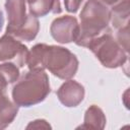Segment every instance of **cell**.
Here are the masks:
<instances>
[{"instance_id": "1", "label": "cell", "mask_w": 130, "mask_h": 130, "mask_svg": "<svg viewBox=\"0 0 130 130\" xmlns=\"http://www.w3.org/2000/svg\"><path fill=\"white\" fill-rule=\"evenodd\" d=\"M26 65L29 70L48 69L60 79H71L78 70L77 57L67 48L54 45L37 44L26 57Z\"/></svg>"}, {"instance_id": "2", "label": "cell", "mask_w": 130, "mask_h": 130, "mask_svg": "<svg viewBox=\"0 0 130 130\" xmlns=\"http://www.w3.org/2000/svg\"><path fill=\"white\" fill-rule=\"evenodd\" d=\"M79 35L75 44L87 47L91 40L109 30L110 9L99 0H87L79 14Z\"/></svg>"}, {"instance_id": "3", "label": "cell", "mask_w": 130, "mask_h": 130, "mask_svg": "<svg viewBox=\"0 0 130 130\" xmlns=\"http://www.w3.org/2000/svg\"><path fill=\"white\" fill-rule=\"evenodd\" d=\"M51 92L45 70H29L12 88V100L18 107H31L43 102Z\"/></svg>"}, {"instance_id": "4", "label": "cell", "mask_w": 130, "mask_h": 130, "mask_svg": "<svg viewBox=\"0 0 130 130\" xmlns=\"http://www.w3.org/2000/svg\"><path fill=\"white\" fill-rule=\"evenodd\" d=\"M101 64L107 68L123 66L128 59L127 53L118 44L110 31L104 32L90 41L87 47Z\"/></svg>"}, {"instance_id": "5", "label": "cell", "mask_w": 130, "mask_h": 130, "mask_svg": "<svg viewBox=\"0 0 130 130\" xmlns=\"http://www.w3.org/2000/svg\"><path fill=\"white\" fill-rule=\"evenodd\" d=\"M52 38L60 44L75 42L79 35V23L77 18L71 15H64L55 18L50 26Z\"/></svg>"}, {"instance_id": "6", "label": "cell", "mask_w": 130, "mask_h": 130, "mask_svg": "<svg viewBox=\"0 0 130 130\" xmlns=\"http://www.w3.org/2000/svg\"><path fill=\"white\" fill-rule=\"evenodd\" d=\"M27 54V47L20 40L7 34L0 38V62L13 61L18 67H23L26 64Z\"/></svg>"}, {"instance_id": "7", "label": "cell", "mask_w": 130, "mask_h": 130, "mask_svg": "<svg viewBox=\"0 0 130 130\" xmlns=\"http://www.w3.org/2000/svg\"><path fill=\"white\" fill-rule=\"evenodd\" d=\"M85 90L82 84L79 82L68 79L57 90V98L60 103L67 108L77 107L84 99Z\"/></svg>"}, {"instance_id": "8", "label": "cell", "mask_w": 130, "mask_h": 130, "mask_svg": "<svg viewBox=\"0 0 130 130\" xmlns=\"http://www.w3.org/2000/svg\"><path fill=\"white\" fill-rule=\"evenodd\" d=\"M25 3V0H5V10L8 20L6 27L7 35H11L26 21L28 14H26Z\"/></svg>"}, {"instance_id": "9", "label": "cell", "mask_w": 130, "mask_h": 130, "mask_svg": "<svg viewBox=\"0 0 130 130\" xmlns=\"http://www.w3.org/2000/svg\"><path fill=\"white\" fill-rule=\"evenodd\" d=\"M6 88L0 85V129L7 128L18 113V106L8 99Z\"/></svg>"}, {"instance_id": "10", "label": "cell", "mask_w": 130, "mask_h": 130, "mask_svg": "<svg viewBox=\"0 0 130 130\" xmlns=\"http://www.w3.org/2000/svg\"><path fill=\"white\" fill-rule=\"evenodd\" d=\"M29 14L35 17H43L48 13H60L62 11L59 0H27Z\"/></svg>"}, {"instance_id": "11", "label": "cell", "mask_w": 130, "mask_h": 130, "mask_svg": "<svg viewBox=\"0 0 130 130\" xmlns=\"http://www.w3.org/2000/svg\"><path fill=\"white\" fill-rule=\"evenodd\" d=\"M106 116L101 108L96 105H91L87 108L84 114L83 124L78 128L82 129H104L106 126Z\"/></svg>"}, {"instance_id": "12", "label": "cell", "mask_w": 130, "mask_h": 130, "mask_svg": "<svg viewBox=\"0 0 130 130\" xmlns=\"http://www.w3.org/2000/svg\"><path fill=\"white\" fill-rule=\"evenodd\" d=\"M39 30H40V22H39L38 18L28 14L26 21L19 28L14 30L10 36H12L20 41L30 42L37 37Z\"/></svg>"}, {"instance_id": "13", "label": "cell", "mask_w": 130, "mask_h": 130, "mask_svg": "<svg viewBox=\"0 0 130 130\" xmlns=\"http://www.w3.org/2000/svg\"><path fill=\"white\" fill-rule=\"evenodd\" d=\"M111 20L113 26L119 29L128 24L129 20V0H124L115 6H112L110 10Z\"/></svg>"}, {"instance_id": "14", "label": "cell", "mask_w": 130, "mask_h": 130, "mask_svg": "<svg viewBox=\"0 0 130 130\" xmlns=\"http://www.w3.org/2000/svg\"><path fill=\"white\" fill-rule=\"evenodd\" d=\"M19 78V68L13 62L0 64V85L7 87Z\"/></svg>"}, {"instance_id": "15", "label": "cell", "mask_w": 130, "mask_h": 130, "mask_svg": "<svg viewBox=\"0 0 130 130\" xmlns=\"http://www.w3.org/2000/svg\"><path fill=\"white\" fill-rule=\"evenodd\" d=\"M128 24L119 28L118 32H117V42L118 44L123 48V50L128 53L129 49H128V43H129V32H128Z\"/></svg>"}, {"instance_id": "16", "label": "cell", "mask_w": 130, "mask_h": 130, "mask_svg": "<svg viewBox=\"0 0 130 130\" xmlns=\"http://www.w3.org/2000/svg\"><path fill=\"white\" fill-rule=\"evenodd\" d=\"M84 0H64L65 9L70 13H75L78 11L81 3Z\"/></svg>"}, {"instance_id": "17", "label": "cell", "mask_w": 130, "mask_h": 130, "mask_svg": "<svg viewBox=\"0 0 130 130\" xmlns=\"http://www.w3.org/2000/svg\"><path fill=\"white\" fill-rule=\"evenodd\" d=\"M40 129V128H45V129H49L51 128V125L44 119H38L35 121H31L27 126L26 129Z\"/></svg>"}, {"instance_id": "18", "label": "cell", "mask_w": 130, "mask_h": 130, "mask_svg": "<svg viewBox=\"0 0 130 130\" xmlns=\"http://www.w3.org/2000/svg\"><path fill=\"white\" fill-rule=\"evenodd\" d=\"M99 1H101V2L104 3L105 5L115 6V5H117L118 3H120V2H122V1H124V0H99Z\"/></svg>"}, {"instance_id": "19", "label": "cell", "mask_w": 130, "mask_h": 130, "mask_svg": "<svg viewBox=\"0 0 130 130\" xmlns=\"http://www.w3.org/2000/svg\"><path fill=\"white\" fill-rule=\"evenodd\" d=\"M3 23H4V17H3V12L0 10V30L3 26Z\"/></svg>"}, {"instance_id": "20", "label": "cell", "mask_w": 130, "mask_h": 130, "mask_svg": "<svg viewBox=\"0 0 130 130\" xmlns=\"http://www.w3.org/2000/svg\"><path fill=\"white\" fill-rule=\"evenodd\" d=\"M25 1H27V0H25Z\"/></svg>"}]
</instances>
